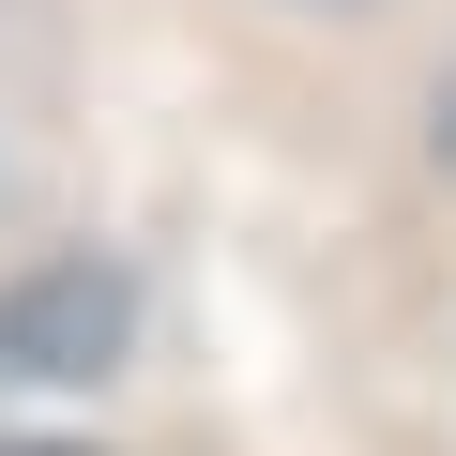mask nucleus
Returning a JSON list of instances; mask_svg holds the SVG:
<instances>
[{"label":"nucleus","mask_w":456,"mask_h":456,"mask_svg":"<svg viewBox=\"0 0 456 456\" xmlns=\"http://www.w3.org/2000/svg\"><path fill=\"white\" fill-rule=\"evenodd\" d=\"M441 152H456V92H441Z\"/></svg>","instance_id":"2"},{"label":"nucleus","mask_w":456,"mask_h":456,"mask_svg":"<svg viewBox=\"0 0 456 456\" xmlns=\"http://www.w3.org/2000/svg\"><path fill=\"white\" fill-rule=\"evenodd\" d=\"M122 274H92V259H61V274H31L16 305H0V365H31V380H92L107 350H122Z\"/></svg>","instance_id":"1"},{"label":"nucleus","mask_w":456,"mask_h":456,"mask_svg":"<svg viewBox=\"0 0 456 456\" xmlns=\"http://www.w3.org/2000/svg\"><path fill=\"white\" fill-rule=\"evenodd\" d=\"M16 456H61V441H16Z\"/></svg>","instance_id":"3"}]
</instances>
